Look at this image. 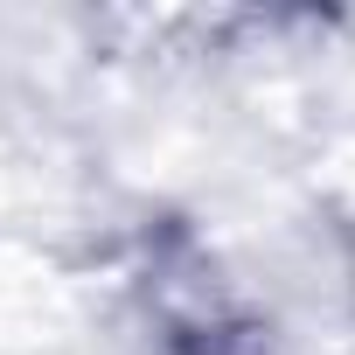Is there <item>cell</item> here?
I'll list each match as a JSON object with an SVG mask.
<instances>
[{
	"instance_id": "1",
	"label": "cell",
	"mask_w": 355,
	"mask_h": 355,
	"mask_svg": "<svg viewBox=\"0 0 355 355\" xmlns=\"http://www.w3.org/2000/svg\"><path fill=\"white\" fill-rule=\"evenodd\" d=\"M160 355H265V341L251 320H230L216 300H202L160 320Z\"/></svg>"
}]
</instances>
